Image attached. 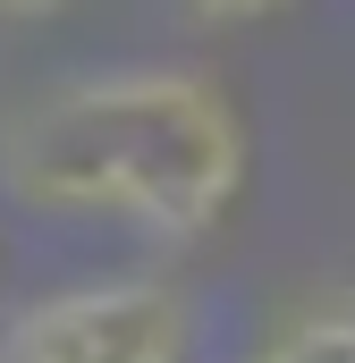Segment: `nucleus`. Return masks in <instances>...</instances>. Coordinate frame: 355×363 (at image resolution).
Listing matches in <instances>:
<instances>
[{"label":"nucleus","instance_id":"nucleus-2","mask_svg":"<svg viewBox=\"0 0 355 363\" xmlns=\"http://www.w3.org/2000/svg\"><path fill=\"white\" fill-rule=\"evenodd\" d=\"M195 296L161 271L68 279L0 321V363H186Z\"/></svg>","mask_w":355,"mask_h":363},{"label":"nucleus","instance_id":"nucleus-1","mask_svg":"<svg viewBox=\"0 0 355 363\" xmlns=\"http://www.w3.org/2000/svg\"><path fill=\"white\" fill-rule=\"evenodd\" d=\"M254 169L237 101L203 68H102L26 93L0 118V194L43 220H102L203 245Z\"/></svg>","mask_w":355,"mask_h":363},{"label":"nucleus","instance_id":"nucleus-4","mask_svg":"<svg viewBox=\"0 0 355 363\" xmlns=\"http://www.w3.org/2000/svg\"><path fill=\"white\" fill-rule=\"evenodd\" d=\"M203 26H254V17H279L288 0H186Z\"/></svg>","mask_w":355,"mask_h":363},{"label":"nucleus","instance_id":"nucleus-5","mask_svg":"<svg viewBox=\"0 0 355 363\" xmlns=\"http://www.w3.org/2000/svg\"><path fill=\"white\" fill-rule=\"evenodd\" d=\"M51 9H68V0H0V17H51Z\"/></svg>","mask_w":355,"mask_h":363},{"label":"nucleus","instance_id":"nucleus-3","mask_svg":"<svg viewBox=\"0 0 355 363\" xmlns=\"http://www.w3.org/2000/svg\"><path fill=\"white\" fill-rule=\"evenodd\" d=\"M237 363H355V304H313L288 313L271 338H254Z\"/></svg>","mask_w":355,"mask_h":363}]
</instances>
